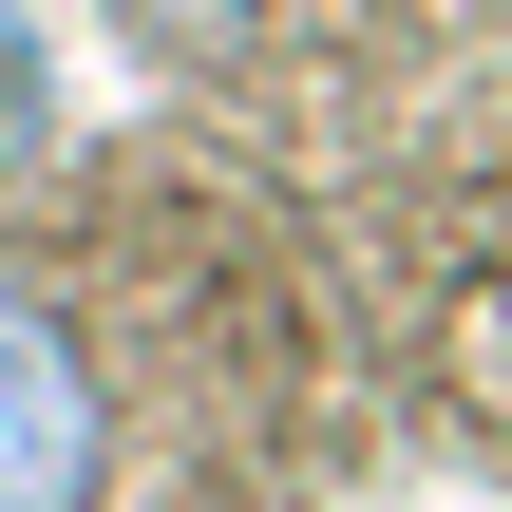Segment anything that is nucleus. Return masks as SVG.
<instances>
[{"label":"nucleus","instance_id":"1","mask_svg":"<svg viewBox=\"0 0 512 512\" xmlns=\"http://www.w3.org/2000/svg\"><path fill=\"white\" fill-rule=\"evenodd\" d=\"M114 494V380L57 323V285L0 266V512H95Z\"/></svg>","mask_w":512,"mask_h":512},{"label":"nucleus","instance_id":"2","mask_svg":"<svg viewBox=\"0 0 512 512\" xmlns=\"http://www.w3.org/2000/svg\"><path fill=\"white\" fill-rule=\"evenodd\" d=\"M38 133V19H0V152Z\"/></svg>","mask_w":512,"mask_h":512}]
</instances>
